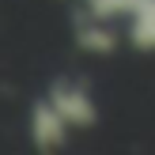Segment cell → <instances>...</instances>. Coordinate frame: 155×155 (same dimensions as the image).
Returning <instances> with one entry per match:
<instances>
[{"label": "cell", "instance_id": "cell-2", "mask_svg": "<svg viewBox=\"0 0 155 155\" xmlns=\"http://www.w3.org/2000/svg\"><path fill=\"white\" fill-rule=\"evenodd\" d=\"M27 133H30V144L38 151H61L72 136V125L57 114V106L49 102L45 95H38L30 102V117H27Z\"/></svg>", "mask_w": 155, "mask_h": 155}, {"label": "cell", "instance_id": "cell-3", "mask_svg": "<svg viewBox=\"0 0 155 155\" xmlns=\"http://www.w3.org/2000/svg\"><path fill=\"white\" fill-rule=\"evenodd\" d=\"M72 38L83 53H95V57H110L121 45V34L114 30V23L98 19V15L83 12V8H76V15H72Z\"/></svg>", "mask_w": 155, "mask_h": 155}, {"label": "cell", "instance_id": "cell-1", "mask_svg": "<svg viewBox=\"0 0 155 155\" xmlns=\"http://www.w3.org/2000/svg\"><path fill=\"white\" fill-rule=\"evenodd\" d=\"M45 98L57 106V114L76 129H95L98 125V102H95V91H91L87 80H72V76H57V80L45 87Z\"/></svg>", "mask_w": 155, "mask_h": 155}, {"label": "cell", "instance_id": "cell-4", "mask_svg": "<svg viewBox=\"0 0 155 155\" xmlns=\"http://www.w3.org/2000/svg\"><path fill=\"white\" fill-rule=\"evenodd\" d=\"M129 19V42L140 53H155V0H136Z\"/></svg>", "mask_w": 155, "mask_h": 155}, {"label": "cell", "instance_id": "cell-5", "mask_svg": "<svg viewBox=\"0 0 155 155\" xmlns=\"http://www.w3.org/2000/svg\"><path fill=\"white\" fill-rule=\"evenodd\" d=\"M133 4H136V0H80V8H83V12L98 15V19H110V23L125 19V15L133 12Z\"/></svg>", "mask_w": 155, "mask_h": 155}]
</instances>
